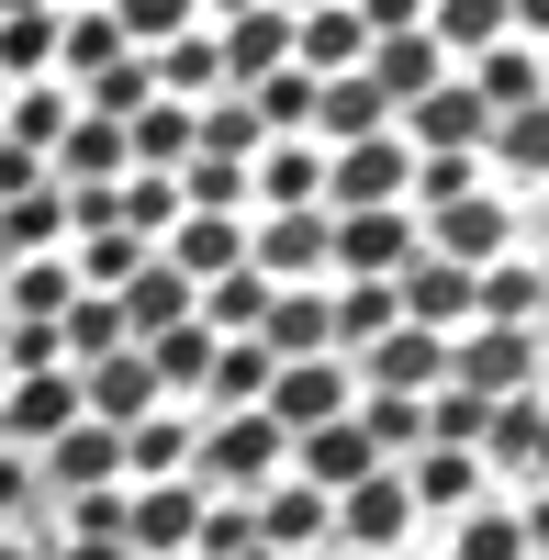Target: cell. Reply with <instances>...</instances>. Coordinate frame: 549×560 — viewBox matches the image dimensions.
<instances>
[{
	"label": "cell",
	"mask_w": 549,
	"mask_h": 560,
	"mask_svg": "<svg viewBox=\"0 0 549 560\" xmlns=\"http://www.w3.org/2000/svg\"><path fill=\"white\" fill-rule=\"evenodd\" d=\"M281 459L292 448L269 415H213V427H191V493H269Z\"/></svg>",
	"instance_id": "obj_1"
},
{
	"label": "cell",
	"mask_w": 549,
	"mask_h": 560,
	"mask_svg": "<svg viewBox=\"0 0 549 560\" xmlns=\"http://www.w3.org/2000/svg\"><path fill=\"white\" fill-rule=\"evenodd\" d=\"M348 404H359L348 359H281V370H269V393H258V415L281 427V448H292V438H314V427H337Z\"/></svg>",
	"instance_id": "obj_2"
},
{
	"label": "cell",
	"mask_w": 549,
	"mask_h": 560,
	"mask_svg": "<svg viewBox=\"0 0 549 560\" xmlns=\"http://www.w3.org/2000/svg\"><path fill=\"white\" fill-rule=\"evenodd\" d=\"M404 168H416V147H404V135H359V147L326 158L314 213H393V202H404Z\"/></svg>",
	"instance_id": "obj_3"
},
{
	"label": "cell",
	"mask_w": 549,
	"mask_h": 560,
	"mask_svg": "<svg viewBox=\"0 0 549 560\" xmlns=\"http://www.w3.org/2000/svg\"><path fill=\"white\" fill-rule=\"evenodd\" d=\"M393 135H404V147H416V158H482V135H493V113L471 102V79L448 68V79L427 90V102H404V113H393Z\"/></svg>",
	"instance_id": "obj_4"
},
{
	"label": "cell",
	"mask_w": 549,
	"mask_h": 560,
	"mask_svg": "<svg viewBox=\"0 0 549 560\" xmlns=\"http://www.w3.org/2000/svg\"><path fill=\"white\" fill-rule=\"evenodd\" d=\"M516 236H527L516 202H482V191L416 224V247H427V258H448V269H493V258H516Z\"/></svg>",
	"instance_id": "obj_5"
},
{
	"label": "cell",
	"mask_w": 549,
	"mask_h": 560,
	"mask_svg": "<svg viewBox=\"0 0 549 560\" xmlns=\"http://www.w3.org/2000/svg\"><path fill=\"white\" fill-rule=\"evenodd\" d=\"M113 482H124V438L90 427V415H79L68 438L34 448V493H45V504H79V493H113Z\"/></svg>",
	"instance_id": "obj_6"
},
{
	"label": "cell",
	"mask_w": 549,
	"mask_h": 560,
	"mask_svg": "<svg viewBox=\"0 0 549 560\" xmlns=\"http://www.w3.org/2000/svg\"><path fill=\"white\" fill-rule=\"evenodd\" d=\"M448 382L505 404V393H538V337H505V325H460L448 337Z\"/></svg>",
	"instance_id": "obj_7"
},
{
	"label": "cell",
	"mask_w": 549,
	"mask_h": 560,
	"mask_svg": "<svg viewBox=\"0 0 549 560\" xmlns=\"http://www.w3.org/2000/svg\"><path fill=\"white\" fill-rule=\"evenodd\" d=\"M348 382L359 393H404V404H427L437 382H448V337H416V325H393V337H371L348 359Z\"/></svg>",
	"instance_id": "obj_8"
},
{
	"label": "cell",
	"mask_w": 549,
	"mask_h": 560,
	"mask_svg": "<svg viewBox=\"0 0 549 560\" xmlns=\"http://www.w3.org/2000/svg\"><path fill=\"white\" fill-rule=\"evenodd\" d=\"M404 258H416V213H326V269H348V280H393Z\"/></svg>",
	"instance_id": "obj_9"
},
{
	"label": "cell",
	"mask_w": 549,
	"mask_h": 560,
	"mask_svg": "<svg viewBox=\"0 0 549 560\" xmlns=\"http://www.w3.org/2000/svg\"><path fill=\"white\" fill-rule=\"evenodd\" d=\"M471 459H482V482H493V493H527V482H538V459H549L538 393H505V404H493V415H482V448H471Z\"/></svg>",
	"instance_id": "obj_10"
},
{
	"label": "cell",
	"mask_w": 549,
	"mask_h": 560,
	"mask_svg": "<svg viewBox=\"0 0 549 560\" xmlns=\"http://www.w3.org/2000/svg\"><path fill=\"white\" fill-rule=\"evenodd\" d=\"M247 269L269 292H314V269H326V213H258L247 224Z\"/></svg>",
	"instance_id": "obj_11"
},
{
	"label": "cell",
	"mask_w": 549,
	"mask_h": 560,
	"mask_svg": "<svg viewBox=\"0 0 549 560\" xmlns=\"http://www.w3.org/2000/svg\"><path fill=\"white\" fill-rule=\"evenodd\" d=\"M393 314L416 325V337H460V325H471V269H448V258L416 247L393 269Z\"/></svg>",
	"instance_id": "obj_12"
},
{
	"label": "cell",
	"mask_w": 549,
	"mask_h": 560,
	"mask_svg": "<svg viewBox=\"0 0 549 560\" xmlns=\"http://www.w3.org/2000/svg\"><path fill=\"white\" fill-rule=\"evenodd\" d=\"M191 516H202L191 482H124V549L135 560H191Z\"/></svg>",
	"instance_id": "obj_13"
},
{
	"label": "cell",
	"mask_w": 549,
	"mask_h": 560,
	"mask_svg": "<svg viewBox=\"0 0 549 560\" xmlns=\"http://www.w3.org/2000/svg\"><path fill=\"white\" fill-rule=\"evenodd\" d=\"M314 191H326V147H303V135H269L247 158V202L258 213H314Z\"/></svg>",
	"instance_id": "obj_14"
},
{
	"label": "cell",
	"mask_w": 549,
	"mask_h": 560,
	"mask_svg": "<svg viewBox=\"0 0 549 560\" xmlns=\"http://www.w3.org/2000/svg\"><path fill=\"white\" fill-rule=\"evenodd\" d=\"M213 68H224V90H258L269 68H292V12H236V23H213Z\"/></svg>",
	"instance_id": "obj_15"
},
{
	"label": "cell",
	"mask_w": 549,
	"mask_h": 560,
	"mask_svg": "<svg viewBox=\"0 0 549 560\" xmlns=\"http://www.w3.org/2000/svg\"><path fill=\"white\" fill-rule=\"evenodd\" d=\"M68 382H79V415H90V427H113V438L135 427V415H157V382H147V359H135V348L68 370Z\"/></svg>",
	"instance_id": "obj_16"
},
{
	"label": "cell",
	"mask_w": 549,
	"mask_h": 560,
	"mask_svg": "<svg viewBox=\"0 0 549 560\" xmlns=\"http://www.w3.org/2000/svg\"><path fill=\"white\" fill-rule=\"evenodd\" d=\"M393 482H404V504H416V516H471V504L493 493L471 448H416V459H404Z\"/></svg>",
	"instance_id": "obj_17"
},
{
	"label": "cell",
	"mask_w": 549,
	"mask_h": 560,
	"mask_svg": "<svg viewBox=\"0 0 549 560\" xmlns=\"http://www.w3.org/2000/svg\"><path fill=\"white\" fill-rule=\"evenodd\" d=\"M68 427H79V382H68V370H34V382L0 393V438H12V448H45Z\"/></svg>",
	"instance_id": "obj_18"
},
{
	"label": "cell",
	"mask_w": 549,
	"mask_h": 560,
	"mask_svg": "<svg viewBox=\"0 0 549 560\" xmlns=\"http://www.w3.org/2000/svg\"><path fill=\"white\" fill-rule=\"evenodd\" d=\"M247 516H258V549H269V560H314V549H326V493H303L292 471L269 482Z\"/></svg>",
	"instance_id": "obj_19"
},
{
	"label": "cell",
	"mask_w": 549,
	"mask_h": 560,
	"mask_svg": "<svg viewBox=\"0 0 549 560\" xmlns=\"http://www.w3.org/2000/svg\"><path fill=\"white\" fill-rule=\"evenodd\" d=\"M157 258H168L179 280H191V292H202V280H224V269H247V224H224V213H179L168 236H157Z\"/></svg>",
	"instance_id": "obj_20"
},
{
	"label": "cell",
	"mask_w": 549,
	"mask_h": 560,
	"mask_svg": "<svg viewBox=\"0 0 549 560\" xmlns=\"http://www.w3.org/2000/svg\"><path fill=\"white\" fill-rule=\"evenodd\" d=\"M124 482H191V415L157 404L124 427Z\"/></svg>",
	"instance_id": "obj_21"
},
{
	"label": "cell",
	"mask_w": 549,
	"mask_h": 560,
	"mask_svg": "<svg viewBox=\"0 0 549 560\" xmlns=\"http://www.w3.org/2000/svg\"><path fill=\"white\" fill-rule=\"evenodd\" d=\"M113 314H124V337L147 348V337H168V325H191V280H179L168 258H147V269L113 292Z\"/></svg>",
	"instance_id": "obj_22"
},
{
	"label": "cell",
	"mask_w": 549,
	"mask_h": 560,
	"mask_svg": "<svg viewBox=\"0 0 549 560\" xmlns=\"http://www.w3.org/2000/svg\"><path fill=\"white\" fill-rule=\"evenodd\" d=\"M359 79H371V90H382V102L404 113V102H427V90L448 79V57H437V45H427V34H382V45H371V57H359Z\"/></svg>",
	"instance_id": "obj_23"
},
{
	"label": "cell",
	"mask_w": 549,
	"mask_h": 560,
	"mask_svg": "<svg viewBox=\"0 0 549 560\" xmlns=\"http://www.w3.org/2000/svg\"><path fill=\"white\" fill-rule=\"evenodd\" d=\"M460 79H471V102H482L493 124H505V113H538V45H516V34H505V45H482Z\"/></svg>",
	"instance_id": "obj_24"
},
{
	"label": "cell",
	"mask_w": 549,
	"mask_h": 560,
	"mask_svg": "<svg viewBox=\"0 0 549 560\" xmlns=\"http://www.w3.org/2000/svg\"><path fill=\"white\" fill-rule=\"evenodd\" d=\"M258 393H269V348H258V337H213L191 404H213V415H258Z\"/></svg>",
	"instance_id": "obj_25"
},
{
	"label": "cell",
	"mask_w": 549,
	"mask_h": 560,
	"mask_svg": "<svg viewBox=\"0 0 549 560\" xmlns=\"http://www.w3.org/2000/svg\"><path fill=\"white\" fill-rule=\"evenodd\" d=\"M79 124V102H68V79H23L12 90V113H0V147H23V158H57V135Z\"/></svg>",
	"instance_id": "obj_26"
},
{
	"label": "cell",
	"mask_w": 549,
	"mask_h": 560,
	"mask_svg": "<svg viewBox=\"0 0 549 560\" xmlns=\"http://www.w3.org/2000/svg\"><path fill=\"white\" fill-rule=\"evenodd\" d=\"M68 303H79L68 258H12V269H0V325H57Z\"/></svg>",
	"instance_id": "obj_27"
},
{
	"label": "cell",
	"mask_w": 549,
	"mask_h": 560,
	"mask_svg": "<svg viewBox=\"0 0 549 560\" xmlns=\"http://www.w3.org/2000/svg\"><path fill=\"white\" fill-rule=\"evenodd\" d=\"M359 57H371V34H359L348 0H337V12H303V23H292V68H303V79H348Z\"/></svg>",
	"instance_id": "obj_28"
},
{
	"label": "cell",
	"mask_w": 549,
	"mask_h": 560,
	"mask_svg": "<svg viewBox=\"0 0 549 560\" xmlns=\"http://www.w3.org/2000/svg\"><path fill=\"white\" fill-rule=\"evenodd\" d=\"M147 258H157V247H135L124 224H79V236H68V280H79V292H124Z\"/></svg>",
	"instance_id": "obj_29"
},
{
	"label": "cell",
	"mask_w": 549,
	"mask_h": 560,
	"mask_svg": "<svg viewBox=\"0 0 549 560\" xmlns=\"http://www.w3.org/2000/svg\"><path fill=\"white\" fill-rule=\"evenodd\" d=\"M427 45L448 68H471L482 45H505V0H427Z\"/></svg>",
	"instance_id": "obj_30"
},
{
	"label": "cell",
	"mask_w": 549,
	"mask_h": 560,
	"mask_svg": "<svg viewBox=\"0 0 549 560\" xmlns=\"http://www.w3.org/2000/svg\"><path fill=\"white\" fill-rule=\"evenodd\" d=\"M258 348H269V370H281V359H326V292H269Z\"/></svg>",
	"instance_id": "obj_31"
},
{
	"label": "cell",
	"mask_w": 549,
	"mask_h": 560,
	"mask_svg": "<svg viewBox=\"0 0 549 560\" xmlns=\"http://www.w3.org/2000/svg\"><path fill=\"white\" fill-rule=\"evenodd\" d=\"M168 191H179V213H224V224H247V168H236V158H179Z\"/></svg>",
	"instance_id": "obj_32"
},
{
	"label": "cell",
	"mask_w": 549,
	"mask_h": 560,
	"mask_svg": "<svg viewBox=\"0 0 549 560\" xmlns=\"http://www.w3.org/2000/svg\"><path fill=\"white\" fill-rule=\"evenodd\" d=\"M113 348H135V337H124V314H113V292H79V303L57 314V359L90 370V359H113Z\"/></svg>",
	"instance_id": "obj_33"
},
{
	"label": "cell",
	"mask_w": 549,
	"mask_h": 560,
	"mask_svg": "<svg viewBox=\"0 0 549 560\" xmlns=\"http://www.w3.org/2000/svg\"><path fill=\"white\" fill-rule=\"evenodd\" d=\"M147 102H157V79H147V57H135V45H124L113 68H90V79H79V113H102V124H135Z\"/></svg>",
	"instance_id": "obj_34"
},
{
	"label": "cell",
	"mask_w": 549,
	"mask_h": 560,
	"mask_svg": "<svg viewBox=\"0 0 549 560\" xmlns=\"http://www.w3.org/2000/svg\"><path fill=\"white\" fill-rule=\"evenodd\" d=\"M113 224H124L135 247H157L168 224H179V191H168L157 168H124V179H113Z\"/></svg>",
	"instance_id": "obj_35"
},
{
	"label": "cell",
	"mask_w": 549,
	"mask_h": 560,
	"mask_svg": "<svg viewBox=\"0 0 549 560\" xmlns=\"http://www.w3.org/2000/svg\"><path fill=\"white\" fill-rule=\"evenodd\" d=\"M258 147H269V135H258V113L236 102V90H213V102L191 113V158H236V168H247Z\"/></svg>",
	"instance_id": "obj_36"
},
{
	"label": "cell",
	"mask_w": 549,
	"mask_h": 560,
	"mask_svg": "<svg viewBox=\"0 0 549 560\" xmlns=\"http://www.w3.org/2000/svg\"><path fill=\"white\" fill-rule=\"evenodd\" d=\"M124 158L168 179L179 158H191V113H179V102H147V113H135V124H124Z\"/></svg>",
	"instance_id": "obj_37"
},
{
	"label": "cell",
	"mask_w": 549,
	"mask_h": 560,
	"mask_svg": "<svg viewBox=\"0 0 549 560\" xmlns=\"http://www.w3.org/2000/svg\"><path fill=\"white\" fill-rule=\"evenodd\" d=\"M102 12H113V34L135 45V57H157V45H179V34L202 23L191 0H102Z\"/></svg>",
	"instance_id": "obj_38"
},
{
	"label": "cell",
	"mask_w": 549,
	"mask_h": 560,
	"mask_svg": "<svg viewBox=\"0 0 549 560\" xmlns=\"http://www.w3.org/2000/svg\"><path fill=\"white\" fill-rule=\"evenodd\" d=\"M0 79H57V12H12L0 23Z\"/></svg>",
	"instance_id": "obj_39"
},
{
	"label": "cell",
	"mask_w": 549,
	"mask_h": 560,
	"mask_svg": "<svg viewBox=\"0 0 549 560\" xmlns=\"http://www.w3.org/2000/svg\"><path fill=\"white\" fill-rule=\"evenodd\" d=\"M236 102L258 113V135H303V124H314V79H303V68H269L258 90H236Z\"/></svg>",
	"instance_id": "obj_40"
},
{
	"label": "cell",
	"mask_w": 549,
	"mask_h": 560,
	"mask_svg": "<svg viewBox=\"0 0 549 560\" xmlns=\"http://www.w3.org/2000/svg\"><path fill=\"white\" fill-rule=\"evenodd\" d=\"M416 415H427V448H482V415H493V404H482V393H460V382H437Z\"/></svg>",
	"instance_id": "obj_41"
},
{
	"label": "cell",
	"mask_w": 549,
	"mask_h": 560,
	"mask_svg": "<svg viewBox=\"0 0 549 560\" xmlns=\"http://www.w3.org/2000/svg\"><path fill=\"white\" fill-rule=\"evenodd\" d=\"M448 560H527V516H516V504H471Z\"/></svg>",
	"instance_id": "obj_42"
},
{
	"label": "cell",
	"mask_w": 549,
	"mask_h": 560,
	"mask_svg": "<svg viewBox=\"0 0 549 560\" xmlns=\"http://www.w3.org/2000/svg\"><path fill=\"white\" fill-rule=\"evenodd\" d=\"M482 147L505 158V179H538V158H549V113H505V124L482 135Z\"/></svg>",
	"instance_id": "obj_43"
},
{
	"label": "cell",
	"mask_w": 549,
	"mask_h": 560,
	"mask_svg": "<svg viewBox=\"0 0 549 560\" xmlns=\"http://www.w3.org/2000/svg\"><path fill=\"white\" fill-rule=\"evenodd\" d=\"M57 527H68V538H124V482H113V493H79Z\"/></svg>",
	"instance_id": "obj_44"
},
{
	"label": "cell",
	"mask_w": 549,
	"mask_h": 560,
	"mask_svg": "<svg viewBox=\"0 0 549 560\" xmlns=\"http://www.w3.org/2000/svg\"><path fill=\"white\" fill-rule=\"evenodd\" d=\"M348 12H359V34H427V0H348Z\"/></svg>",
	"instance_id": "obj_45"
},
{
	"label": "cell",
	"mask_w": 549,
	"mask_h": 560,
	"mask_svg": "<svg viewBox=\"0 0 549 560\" xmlns=\"http://www.w3.org/2000/svg\"><path fill=\"white\" fill-rule=\"evenodd\" d=\"M23 504H34V459H23V448H0V538H12Z\"/></svg>",
	"instance_id": "obj_46"
},
{
	"label": "cell",
	"mask_w": 549,
	"mask_h": 560,
	"mask_svg": "<svg viewBox=\"0 0 549 560\" xmlns=\"http://www.w3.org/2000/svg\"><path fill=\"white\" fill-rule=\"evenodd\" d=\"M191 12H202V34H213V23H236V12H258V0H191Z\"/></svg>",
	"instance_id": "obj_47"
},
{
	"label": "cell",
	"mask_w": 549,
	"mask_h": 560,
	"mask_svg": "<svg viewBox=\"0 0 549 560\" xmlns=\"http://www.w3.org/2000/svg\"><path fill=\"white\" fill-rule=\"evenodd\" d=\"M269 12H292V23H303V12H337V0H269Z\"/></svg>",
	"instance_id": "obj_48"
},
{
	"label": "cell",
	"mask_w": 549,
	"mask_h": 560,
	"mask_svg": "<svg viewBox=\"0 0 549 560\" xmlns=\"http://www.w3.org/2000/svg\"><path fill=\"white\" fill-rule=\"evenodd\" d=\"M12 12H57V0H0V23H12Z\"/></svg>",
	"instance_id": "obj_49"
},
{
	"label": "cell",
	"mask_w": 549,
	"mask_h": 560,
	"mask_svg": "<svg viewBox=\"0 0 549 560\" xmlns=\"http://www.w3.org/2000/svg\"><path fill=\"white\" fill-rule=\"evenodd\" d=\"M314 560H359V549H314Z\"/></svg>",
	"instance_id": "obj_50"
},
{
	"label": "cell",
	"mask_w": 549,
	"mask_h": 560,
	"mask_svg": "<svg viewBox=\"0 0 549 560\" xmlns=\"http://www.w3.org/2000/svg\"><path fill=\"white\" fill-rule=\"evenodd\" d=\"M79 12H102V0H79Z\"/></svg>",
	"instance_id": "obj_51"
},
{
	"label": "cell",
	"mask_w": 549,
	"mask_h": 560,
	"mask_svg": "<svg viewBox=\"0 0 549 560\" xmlns=\"http://www.w3.org/2000/svg\"><path fill=\"white\" fill-rule=\"evenodd\" d=\"M247 560H269V549H247Z\"/></svg>",
	"instance_id": "obj_52"
}]
</instances>
